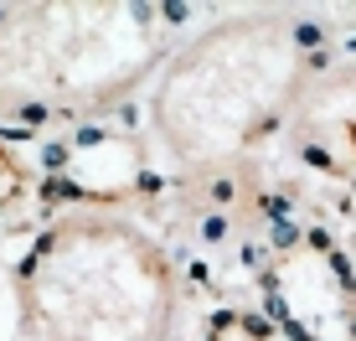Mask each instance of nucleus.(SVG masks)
<instances>
[{
	"label": "nucleus",
	"mask_w": 356,
	"mask_h": 341,
	"mask_svg": "<svg viewBox=\"0 0 356 341\" xmlns=\"http://www.w3.org/2000/svg\"><path fill=\"white\" fill-rule=\"evenodd\" d=\"M202 341H284V336H279L264 315H253V310H217L212 321H207Z\"/></svg>",
	"instance_id": "obj_5"
},
{
	"label": "nucleus",
	"mask_w": 356,
	"mask_h": 341,
	"mask_svg": "<svg viewBox=\"0 0 356 341\" xmlns=\"http://www.w3.org/2000/svg\"><path fill=\"white\" fill-rule=\"evenodd\" d=\"M21 187H26V166L16 161V150H6V145H0V212L21 197Z\"/></svg>",
	"instance_id": "obj_6"
},
{
	"label": "nucleus",
	"mask_w": 356,
	"mask_h": 341,
	"mask_svg": "<svg viewBox=\"0 0 356 341\" xmlns=\"http://www.w3.org/2000/svg\"><path fill=\"white\" fill-rule=\"evenodd\" d=\"M170 63L161 10L124 0L0 6V119H88L124 104Z\"/></svg>",
	"instance_id": "obj_3"
},
{
	"label": "nucleus",
	"mask_w": 356,
	"mask_h": 341,
	"mask_svg": "<svg viewBox=\"0 0 356 341\" xmlns=\"http://www.w3.org/2000/svg\"><path fill=\"white\" fill-rule=\"evenodd\" d=\"M325 68V31L310 16L243 10L170 52L150 93V129L186 181H222L300 114Z\"/></svg>",
	"instance_id": "obj_1"
},
{
	"label": "nucleus",
	"mask_w": 356,
	"mask_h": 341,
	"mask_svg": "<svg viewBox=\"0 0 356 341\" xmlns=\"http://www.w3.org/2000/svg\"><path fill=\"white\" fill-rule=\"evenodd\" d=\"M259 306L284 341H356V269L321 228H300L264 259Z\"/></svg>",
	"instance_id": "obj_4"
},
{
	"label": "nucleus",
	"mask_w": 356,
	"mask_h": 341,
	"mask_svg": "<svg viewBox=\"0 0 356 341\" xmlns=\"http://www.w3.org/2000/svg\"><path fill=\"white\" fill-rule=\"evenodd\" d=\"M10 285L26 341H170L181 315V274L165 243L98 207L47 223Z\"/></svg>",
	"instance_id": "obj_2"
}]
</instances>
